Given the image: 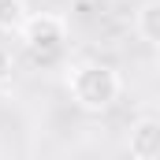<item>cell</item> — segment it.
I'll return each instance as SVG.
<instances>
[{
  "label": "cell",
  "mask_w": 160,
  "mask_h": 160,
  "mask_svg": "<svg viewBox=\"0 0 160 160\" xmlns=\"http://www.w3.org/2000/svg\"><path fill=\"white\" fill-rule=\"evenodd\" d=\"M26 19H30L26 0H0V34H19Z\"/></svg>",
  "instance_id": "5"
},
{
  "label": "cell",
  "mask_w": 160,
  "mask_h": 160,
  "mask_svg": "<svg viewBox=\"0 0 160 160\" xmlns=\"http://www.w3.org/2000/svg\"><path fill=\"white\" fill-rule=\"evenodd\" d=\"M134 26H138V38L149 41L160 48V0H145L134 15Z\"/></svg>",
  "instance_id": "4"
},
{
  "label": "cell",
  "mask_w": 160,
  "mask_h": 160,
  "mask_svg": "<svg viewBox=\"0 0 160 160\" xmlns=\"http://www.w3.org/2000/svg\"><path fill=\"white\" fill-rule=\"evenodd\" d=\"M127 153H130V160H160V119L142 116L138 123H130Z\"/></svg>",
  "instance_id": "3"
},
{
  "label": "cell",
  "mask_w": 160,
  "mask_h": 160,
  "mask_svg": "<svg viewBox=\"0 0 160 160\" xmlns=\"http://www.w3.org/2000/svg\"><path fill=\"white\" fill-rule=\"evenodd\" d=\"M11 78V52L0 45V82H8Z\"/></svg>",
  "instance_id": "6"
},
{
  "label": "cell",
  "mask_w": 160,
  "mask_h": 160,
  "mask_svg": "<svg viewBox=\"0 0 160 160\" xmlns=\"http://www.w3.org/2000/svg\"><path fill=\"white\" fill-rule=\"evenodd\" d=\"M19 38H22V45H26L34 56H52V52H60L63 41H67V22H63V15L38 11V15L26 19V26L19 30Z\"/></svg>",
  "instance_id": "2"
},
{
  "label": "cell",
  "mask_w": 160,
  "mask_h": 160,
  "mask_svg": "<svg viewBox=\"0 0 160 160\" xmlns=\"http://www.w3.org/2000/svg\"><path fill=\"white\" fill-rule=\"evenodd\" d=\"M67 89H71V101L78 104L82 112H108L123 93V78L116 67L108 63H97V60H86L75 63L71 75H67Z\"/></svg>",
  "instance_id": "1"
}]
</instances>
